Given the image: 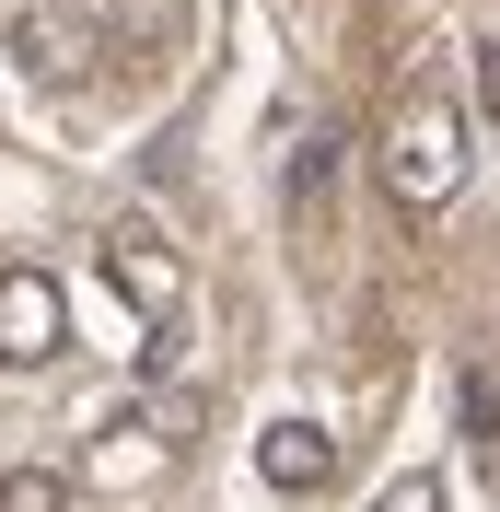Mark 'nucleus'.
Wrapping results in <instances>:
<instances>
[{"label": "nucleus", "instance_id": "f257e3e1", "mask_svg": "<svg viewBox=\"0 0 500 512\" xmlns=\"http://www.w3.org/2000/svg\"><path fill=\"white\" fill-rule=\"evenodd\" d=\"M384 187H396V210H442L466 187V105L454 94H396V117H384Z\"/></svg>", "mask_w": 500, "mask_h": 512}, {"label": "nucleus", "instance_id": "f03ea898", "mask_svg": "<svg viewBox=\"0 0 500 512\" xmlns=\"http://www.w3.org/2000/svg\"><path fill=\"white\" fill-rule=\"evenodd\" d=\"M94 256H105V291H117L128 315L152 326V338H175V315H187V256L163 245L152 222H105Z\"/></svg>", "mask_w": 500, "mask_h": 512}, {"label": "nucleus", "instance_id": "7ed1b4c3", "mask_svg": "<svg viewBox=\"0 0 500 512\" xmlns=\"http://www.w3.org/2000/svg\"><path fill=\"white\" fill-rule=\"evenodd\" d=\"M12 59H24L35 82H94L105 12H94V0H24V12H12Z\"/></svg>", "mask_w": 500, "mask_h": 512}, {"label": "nucleus", "instance_id": "423d86ee", "mask_svg": "<svg viewBox=\"0 0 500 512\" xmlns=\"http://www.w3.org/2000/svg\"><path fill=\"white\" fill-rule=\"evenodd\" d=\"M256 478L291 489V501L326 489V478H338V431H314V419H268V431H256Z\"/></svg>", "mask_w": 500, "mask_h": 512}, {"label": "nucleus", "instance_id": "9d476101", "mask_svg": "<svg viewBox=\"0 0 500 512\" xmlns=\"http://www.w3.org/2000/svg\"><path fill=\"white\" fill-rule=\"evenodd\" d=\"M466 59H477V117H500V35H477Z\"/></svg>", "mask_w": 500, "mask_h": 512}, {"label": "nucleus", "instance_id": "9b49d317", "mask_svg": "<svg viewBox=\"0 0 500 512\" xmlns=\"http://www.w3.org/2000/svg\"><path fill=\"white\" fill-rule=\"evenodd\" d=\"M373 512H442V478H396V489H384Z\"/></svg>", "mask_w": 500, "mask_h": 512}, {"label": "nucleus", "instance_id": "6e6552de", "mask_svg": "<svg viewBox=\"0 0 500 512\" xmlns=\"http://www.w3.org/2000/svg\"><path fill=\"white\" fill-rule=\"evenodd\" d=\"M105 24H117L128 47H175V24H187V0H105Z\"/></svg>", "mask_w": 500, "mask_h": 512}, {"label": "nucleus", "instance_id": "1a4fd4ad", "mask_svg": "<svg viewBox=\"0 0 500 512\" xmlns=\"http://www.w3.org/2000/svg\"><path fill=\"white\" fill-rule=\"evenodd\" d=\"M466 431H477V443H500V384H489V373H466Z\"/></svg>", "mask_w": 500, "mask_h": 512}, {"label": "nucleus", "instance_id": "20e7f679", "mask_svg": "<svg viewBox=\"0 0 500 512\" xmlns=\"http://www.w3.org/2000/svg\"><path fill=\"white\" fill-rule=\"evenodd\" d=\"M70 350V291L47 268H0V361L12 373H47Z\"/></svg>", "mask_w": 500, "mask_h": 512}, {"label": "nucleus", "instance_id": "39448f33", "mask_svg": "<svg viewBox=\"0 0 500 512\" xmlns=\"http://www.w3.org/2000/svg\"><path fill=\"white\" fill-rule=\"evenodd\" d=\"M175 454H187V443H175V431H163L152 408H117V419L94 431V443H82V478H94V489H152L163 466H175Z\"/></svg>", "mask_w": 500, "mask_h": 512}, {"label": "nucleus", "instance_id": "0eeeda50", "mask_svg": "<svg viewBox=\"0 0 500 512\" xmlns=\"http://www.w3.org/2000/svg\"><path fill=\"white\" fill-rule=\"evenodd\" d=\"M70 466H0V512H70Z\"/></svg>", "mask_w": 500, "mask_h": 512}]
</instances>
